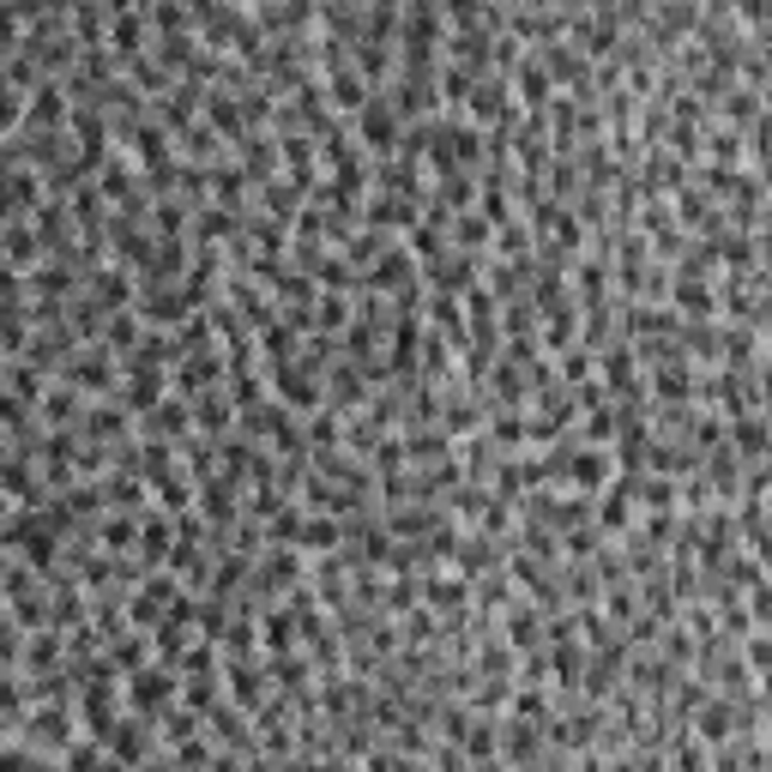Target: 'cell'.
Wrapping results in <instances>:
<instances>
[{
	"mask_svg": "<svg viewBox=\"0 0 772 772\" xmlns=\"http://www.w3.org/2000/svg\"><path fill=\"white\" fill-rule=\"evenodd\" d=\"M175 694H182V676H170V671H146V664H139V671L121 682V700L133 706V712H146V718H158L163 706L175 700Z\"/></svg>",
	"mask_w": 772,
	"mask_h": 772,
	"instance_id": "6da1fadb",
	"label": "cell"
},
{
	"mask_svg": "<svg viewBox=\"0 0 772 772\" xmlns=\"http://www.w3.org/2000/svg\"><path fill=\"white\" fill-rule=\"evenodd\" d=\"M272 398L290 410H320L326 405V393H320V375L308 363H278L272 368Z\"/></svg>",
	"mask_w": 772,
	"mask_h": 772,
	"instance_id": "7a4b0ae2",
	"label": "cell"
},
{
	"mask_svg": "<svg viewBox=\"0 0 772 772\" xmlns=\"http://www.w3.org/2000/svg\"><path fill=\"white\" fill-rule=\"evenodd\" d=\"M356 133H363L368 151H393L398 146V109L386 103V92H368L356 103Z\"/></svg>",
	"mask_w": 772,
	"mask_h": 772,
	"instance_id": "3957f363",
	"label": "cell"
},
{
	"mask_svg": "<svg viewBox=\"0 0 772 772\" xmlns=\"http://www.w3.org/2000/svg\"><path fill=\"white\" fill-rule=\"evenodd\" d=\"M61 375H67L73 393H103V386L115 380V351H109V344H97V351H79L73 363H61Z\"/></svg>",
	"mask_w": 772,
	"mask_h": 772,
	"instance_id": "277c9868",
	"label": "cell"
},
{
	"mask_svg": "<svg viewBox=\"0 0 772 772\" xmlns=\"http://www.w3.org/2000/svg\"><path fill=\"white\" fill-rule=\"evenodd\" d=\"M19 730H24V737H36V742H43V754H49V761H61V749H67V737H73V712H67V706H43V712L19 718Z\"/></svg>",
	"mask_w": 772,
	"mask_h": 772,
	"instance_id": "5b68a950",
	"label": "cell"
},
{
	"mask_svg": "<svg viewBox=\"0 0 772 772\" xmlns=\"http://www.w3.org/2000/svg\"><path fill=\"white\" fill-rule=\"evenodd\" d=\"M224 694L242 706V712H260V706H266V682H260V671H248L242 658H229V664H224Z\"/></svg>",
	"mask_w": 772,
	"mask_h": 772,
	"instance_id": "8992f818",
	"label": "cell"
},
{
	"mask_svg": "<svg viewBox=\"0 0 772 772\" xmlns=\"http://www.w3.org/2000/svg\"><path fill=\"white\" fill-rule=\"evenodd\" d=\"M417 598L422 603H429V610H465V603H471V579H459V573H441V579H422V586H417Z\"/></svg>",
	"mask_w": 772,
	"mask_h": 772,
	"instance_id": "52a82bcc",
	"label": "cell"
},
{
	"mask_svg": "<svg viewBox=\"0 0 772 772\" xmlns=\"http://www.w3.org/2000/svg\"><path fill=\"white\" fill-rule=\"evenodd\" d=\"M737 706H730V700H700V718H694V737H700V742H730V737H737Z\"/></svg>",
	"mask_w": 772,
	"mask_h": 772,
	"instance_id": "ba28073f",
	"label": "cell"
},
{
	"mask_svg": "<svg viewBox=\"0 0 772 772\" xmlns=\"http://www.w3.org/2000/svg\"><path fill=\"white\" fill-rule=\"evenodd\" d=\"M363 217H368V229H410V224H417V200H410V193H393V200H368Z\"/></svg>",
	"mask_w": 772,
	"mask_h": 772,
	"instance_id": "9c48e42d",
	"label": "cell"
},
{
	"mask_svg": "<svg viewBox=\"0 0 772 772\" xmlns=\"http://www.w3.org/2000/svg\"><path fill=\"white\" fill-rule=\"evenodd\" d=\"M193 308H200V302H193L182 285H175V290H151L146 285V296H139V314H146V320H182V314H193Z\"/></svg>",
	"mask_w": 772,
	"mask_h": 772,
	"instance_id": "30bf717a",
	"label": "cell"
},
{
	"mask_svg": "<svg viewBox=\"0 0 772 772\" xmlns=\"http://www.w3.org/2000/svg\"><path fill=\"white\" fill-rule=\"evenodd\" d=\"M187 405H193V422H200L205 435H224L229 417H236V410H229V393H212V386H200Z\"/></svg>",
	"mask_w": 772,
	"mask_h": 772,
	"instance_id": "8fae6325",
	"label": "cell"
},
{
	"mask_svg": "<svg viewBox=\"0 0 772 772\" xmlns=\"http://www.w3.org/2000/svg\"><path fill=\"white\" fill-rule=\"evenodd\" d=\"M671 296H676V308H682V314H694V320L718 314V296H712V285H700V278H694V272H682Z\"/></svg>",
	"mask_w": 772,
	"mask_h": 772,
	"instance_id": "7c38bea8",
	"label": "cell"
},
{
	"mask_svg": "<svg viewBox=\"0 0 772 772\" xmlns=\"http://www.w3.org/2000/svg\"><path fill=\"white\" fill-rule=\"evenodd\" d=\"M109 43H115V55H127V61H133V55H139V43H146V12H133V7H121V12H115Z\"/></svg>",
	"mask_w": 772,
	"mask_h": 772,
	"instance_id": "4fadbf2b",
	"label": "cell"
},
{
	"mask_svg": "<svg viewBox=\"0 0 772 772\" xmlns=\"http://www.w3.org/2000/svg\"><path fill=\"white\" fill-rule=\"evenodd\" d=\"M266 652H290L296 646V640H302V615H296L290 610V603H285V610H266Z\"/></svg>",
	"mask_w": 772,
	"mask_h": 772,
	"instance_id": "5bb4252c",
	"label": "cell"
},
{
	"mask_svg": "<svg viewBox=\"0 0 772 772\" xmlns=\"http://www.w3.org/2000/svg\"><path fill=\"white\" fill-rule=\"evenodd\" d=\"M339 537H344V525H339V513H320V519H308L302 513V532H296V549H339Z\"/></svg>",
	"mask_w": 772,
	"mask_h": 772,
	"instance_id": "9a60e30c",
	"label": "cell"
},
{
	"mask_svg": "<svg viewBox=\"0 0 772 772\" xmlns=\"http://www.w3.org/2000/svg\"><path fill=\"white\" fill-rule=\"evenodd\" d=\"M507 640H513V652H537V646H544V615H537V610H513L507 615Z\"/></svg>",
	"mask_w": 772,
	"mask_h": 772,
	"instance_id": "2e32d148",
	"label": "cell"
},
{
	"mask_svg": "<svg viewBox=\"0 0 772 772\" xmlns=\"http://www.w3.org/2000/svg\"><path fill=\"white\" fill-rule=\"evenodd\" d=\"M163 549H170V519H163V513H146V519H139V556L163 561Z\"/></svg>",
	"mask_w": 772,
	"mask_h": 772,
	"instance_id": "e0dca14e",
	"label": "cell"
},
{
	"mask_svg": "<svg viewBox=\"0 0 772 772\" xmlns=\"http://www.w3.org/2000/svg\"><path fill=\"white\" fill-rule=\"evenodd\" d=\"M151 483H158L151 495H158L163 513H182L187 507V478H182V471H163V478H151Z\"/></svg>",
	"mask_w": 772,
	"mask_h": 772,
	"instance_id": "ac0fdd59",
	"label": "cell"
},
{
	"mask_svg": "<svg viewBox=\"0 0 772 772\" xmlns=\"http://www.w3.org/2000/svg\"><path fill=\"white\" fill-rule=\"evenodd\" d=\"M205 115H212L224 133H242V115H248V109H236V103H229V92H205Z\"/></svg>",
	"mask_w": 772,
	"mask_h": 772,
	"instance_id": "d6986e66",
	"label": "cell"
},
{
	"mask_svg": "<svg viewBox=\"0 0 772 772\" xmlns=\"http://www.w3.org/2000/svg\"><path fill=\"white\" fill-rule=\"evenodd\" d=\"M36 260V229L7 224V266H31Z\"/></svg>",
	"mask_w": 772,
	"mask_h": 772,
	"instance_id": "ffe728a7",
	"label": "cell"
},
{
	"mask_svg": "<svg viewBox=\"0 0 772 772\" xmlns=\"http://www.w3.org/2000/svg\"><path fill=\"white\" fill-rule=\"evenodd\" d=\"M519 103H532V109H544V103H549V73L532 67V61L519 67Z\"/></svg>",
	"mask_w": 772,
	"mask_h": 772,
	"instance_id": "44dd1931",
	"label": "cell"
},
{
	"mask_svg": "<svg viewBox=\"0 0 772 772\" xmlns=\"http://www.w3.org/2000/svg\"><path fill=\"white\" fill-rule=\"evenodd\" d=\"M0 351H7V356L24 351V314H19V302L0 308Z\"/></svg>",
	"mask_w": 772,
	"mask_h": 772,
	"instance_id": "7402d4cb",
	"label": "cell"
},
{
	"mask_svg": "<svg viewBox=\"0 0 772 772\" xmlns=\"http://www.w3.org/2000/svg\"><path fill=\"white\" fill-rule=\"evenodd\" d=\"M266 212H272V217H296V212H302V187H296V182H272V187H266Z\"/></svg>",
	"mask_w": 772,
	"mask_h": 772,
	"instance_id": "603a6c76",
	"label": "cell"
},
{
	"mask_svg": "<svg viewBox=\"0 0 772 772\" xmlns=\"http://www.w3.org/2000/svg\"><path fill=\"white\" fill-rule=\"evenodd\" d=\"M151 429H163V435H182V429H193V410L187 405H151Z\"/></svg>",
	"mask_w": 772,
	"mask_h": 772,
	"instance_id": "cb8c5ba5",
	"label": "cell"
},
{
	"mask_svg": "<svg viewBox=\"0 0 772 772\" xmlns=\"http://www.w3.org/2000/svg\"><path fill=\"white\" fill-rule=\"evenodd\" d=\"M43 417H49V422H73V417H79V398H73V386H49Z\"/></svg>",
	"mask_w": 772,
	"mask_h": 772,
	"instance_id": "d4e9b609",
	"label": "cell"
},
{
	"mask_svg": "<svg viewBox=\"0 0 772 772\" xmlns=\"http://www.w3.org/2000/svg\"><path fill=\"white\" fill-rule=\"evenodd\" d=\"M314 320H320V332H332V326H344V320H351V302H344V296H314Z\"/></svg>",
	"mask_w": 772,
	"mask_h": 772,
	"instance_id": "484cf974",
	"label": "cell"
},
{
	"mask_svg": "<svg viewBox=\"0 0 772 772\" xmlns=\"http://www.w3.org/2000/svg\"><path fill=\"white\" fill-rule=\"evenodd\" d=\"M453 242H459L465 254H483V248H489V217H459Z\"/></svg>",
	"mask_w": 772,
	"mask_h": 772,
	"instance_id": "4316f807",
	"label": "cell"
},
{
	"mask_svg": "<svg viewBox=\"0 0 772 772\" xmlns=\"http://www.w3.org/2000/svg\"><path fill=\"white\" fill-rule=\"evenodd\" d=\"M24 121V97H19V85L0 73V127H19Z\"/></svg>",
	"mask_w": 772,
	"mask_h": 772,
	"instance_id": "83f0119b",
	"label": "cell"
},
{
	"mask_svg": "<svg viewBox=\"0 0 772 772\" xmlns=\"http://www.w3.org/2000/svg\"><path fill=\"white\" fill-rule=\"evenodd\" d=\"M19 658L31 664V671H43V664H55V658H61V640H55V634H36L31 646L19 652Z\"/></svg>",
	"mask_w": 772,
	"mask_h": 772,
	"instance_id": "f1b7e54d",
	"label": "cell"
},
{
	"mask_svg": "<svg viewBox=\"0 0 772 772\" xmlns=\"http://www.w3.org/2000/svg\"><path fill=\"white\" fill-rule=\"evenodd\" d=\"M12 393L31 405V398H43V375H36V363H12Z\"/></svg>",
	"mask_w": 772,
	"mask_h": 772,
	"instance_id": "f546056e",
	"label": "cell"
},
{
	"mask_svg": "<svg viewBox=\"0 0 772 772\" xmlns=\"http://www.w3.org/2000/svg\"><path fill=\"white\" fill-rule=\"evenodd\" d=\"M272 671H278V688H296V694L308 688V658H278Z\"/></svg>",
	"mask_w": 772,
	"mask_h": 772,
	"instance_id": "4dcf8cb0",
	"label": "cell"
},
{
	"mask_svg": "<svg viewBox=\"0 0 772 772\" xmlns=\"http://www.w3.org/2000/svg\"><path fill=\"white\" fill-rule=\"evenodd\" d=\"M133 339H139V320L121 314V320H109V339L103 344H109V351H133Z\"/></svg>",
	"mask_w": 772,
	"mask_h": 772,
	"instance_id": "1f68e13d",
	"label": "cell"
},
{
	"mask_svg": "<svg viewBox=\"0 0 772 772\" xmlns=\"http://www.w3.org/2000/svg\"><path fill=\"white\" fill-rule=\"evenodd\" d=\"M12 49H19V12L0 0V55H12Z\"/></svg>",
	"mask_w": 772,
	"mask_h": 772,
	"instance_id": "d6a6232c",
	"label": "cell"
},
{
	"mask_svg": "<svg viewBox=\"0 0 772 772\" xmlns=\"http://www.w3.org/2000/svg\"><path fill=\"white\" fill-rule=\"evenodd\" d=\"M19 628H12V615L7 610H0V658H7V664H19Z\"/></svg>",
	"mask_w": 772,
	"mask_h": 772,
	"instance_id": "836d02e7",
	"label": "cell"
},
{
	"mask_svg": "<svg viewBox=\"0 0 772 772\" xmlns=\"http://www.w3.org/2000/svg\"><path fill=\"white\" fill-rule=\"evenodd\" d=\"M133 532H139L133 519H109V525H103V544H109V549H127V544H133Z\"/></svg>",
	"mask_w": 772,
	"mask_h": 772,
	"instance_id": "e575fe53",
	"label": "cell"
},
{
	"mask_svg": "<svg viewBox=\"0 0 772 772\" xmlns=\"http://www.w3.org/2000/svg\"><path fill=\"white\" fill-rule=\"evenodd\" d=\"M495 441L501 447H519L525 441V417H495Z\"/></svg>",
	"mask_w": 772,
	"mask_h": 772,
	"instance_id": "d590c367",
	"label": "cell"
},
{
	"mask_svg": "<svg viewBox=\"0 0 772 772\" xmlns=\"http://www.w3.org/2000/svg\"><path fill=\"white\" fill-rule=\"evenodd\" d=\"M410 603H417V586H410V579H398V586L386 591V610H393V615H405Z\"/></svg>",
	"mask_w": 772,
	"mask_h": 772,
	"instance_id": "8d00e7d4",
	"label": "cell"
},
{
	"mask_svg": "<svg viewBox=\"0 0 772 772\" xmlns=\"http://www.w3.org/2000/svg\"><path fill=\"white\" fill-rule=\"evenodd\" d=\"M0 422H7V429H24V398L19 393H0Z\"/></svg>",
	"mask_w": 772,
	"mask_h": 772,
	"instance_id": "74e56055",
	"label": "cell"
},
{
	"mask_svg": "<svg viewBox=\"0 0 772 772\" xmlns=\"http://www.w3.org/2000/svg\"><path fill=\"white\" fill-rule=\"evenodd\" d=\"M229 229H236L229 212H200V236H229Z\"/></svg>",
	"mask_w": 772,
	"mask_h": 772,
	"instance_id": "f35d334b",
	"label": "cell"
},
{
	"mask_svg": "<svg viewBox=\"0 0 772 772\" xmlns=\"http://www.w3.org/2000/svg\"><path fill=\"white\" fill-rule=\"evenodd\" d=\"M12 212H19V187H12V175H0V224H12Z\"/></svg>",
	"mask_w": 772,
	"mask_h": 772,
	"instance_id": "ab89813d",
	"label": "cell"
},
{
	"mask_svg": "<svg viewBox=\"0 0 772 772\" xmlns=\"http://www.w3.org/2000/svg\"><path fill=\"white\" fill-rule=\"evenodd\" d=\"M0 525H7V501H0Z\"/></svg>",
	"mask_w": 772,
	"mask_h": 772,
	"instance_id": "60d3db41",
	"label": "cell"
}]
</instances>
